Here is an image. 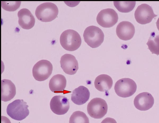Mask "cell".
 Returning a JSON list of instances; mask_svg holds the SVG:
<instances>
[{
	"label": "cell",
	"instance_id": "obj_4",
	"mask_svg": "<svg viewBox=\"0 0 159 123\" xmlns=\"http://www.w3.org/2000/svg\"><path fill=\"white\" fill-rule=\"evenodd\" d=\"M85 42L90 47L96 48L100 46L103 41L104 34L99 27L92 25L88 27L83 34Z\"/></svg>",
	"mask_w": 159,
	"mask_h": 123
},
{
	"label": "cell",
	"instance_id": "obj_14",
	"mask_svg": "<svg viewBox=\"0 0 159 123\" xmlns=\"http://www.w3.org/2000/svg\"><path fill=\"white\" fill-rule=\"evenodd\" d=\"M18 23L24 29L29 30L34 25L35 18L31 12L27 9L24 8L20 10L17 13Z\"/></svg>",
	"mask_w": 159,
	"mask_h": 123
},
{
	"label": "cell",
	"instance_id": "obj_22",
	"mask_svg": "<svg viewBox=\"0 0 159 123\" xmlns=\"http://www.w3.org/2000/svg\"><path fill=\"white\" fill-rule=\"evenodd\" d=\"M2 7L10 11H14L20 7L21 1H1Z\"/></svg>",
	"mask_w": 159,
	"mask_h": 123
},
{
	"label": "cell",
	"instance_id": "obj_16",
	"mask_svg": "<svg viewBox=\"0 0 159 123\" xmlns=\"http://www.w3.org/2000/svg\"><path fill=\"white\" fill-rule=\"evenodd\" d=\"M1 100L4 102L10 101L16 94V88L14 84L10 80H1Z\"/></svg>",
	"mask_w": 159,
	"mask_h": 123
},
{
	"label": "cell",
	"instance_id": "obj_8",
	"mask_svg": "<svg viewBox=\"0 0 159 123\" xmlns=\"http://www.w3.org/2000/svg\"><path fill=\"white\" fill-rule=\"evenodd\" d=\"M117 13L113 9L107 8L101 11L98 14L96 20L98 24L104 28H110L117 22Z\"/></svg>",
	"mask_w": 159,
	"mask_h": 123
},
{
	"label": "cell",
	"instance_id": "obj_17",
	"mask_svg": "<svg viewBox=\"0 0 159 123\" xmlns=\"http://www.w3.org/2000/svg\"><path fill=\"white\" fill-rule=\"evenodd\" d=\"M66 84L65 77L62 75L58 74L54 75L51 79L49 85L50 90L52 92L58 93L64 91Z\"/></svg>",
	"mask_w": 159,
	"mask_h": 123
},
{
	"label": "cell",
	"instance_id": "obj_11",
	"mask_svg": "<svg viewBox=\"0 0 159 123\" xmlns=\"http://www.w3.org/2000/svg\"><path fill=\"white\" fill-rule=\"evenodd\" d=\"M61 66L66 74L73 75L78 69V63L75 57L70 54H66L61 56L60 61Z\"/></svg>",
	"mask_w": 159,
	"mask_h": 123
},
{
	"label": "cell",
	"instance_id": "obj_20",
	"mask_svg": "<svg viewBox=\"0 0 159 123\" xmlns=\"http://www.w3.org/2000/svg\"><path fill=\"white\" fill-rule=\"evenodd\" d=\"M146 44L152 54L159 55V35L155 36L154 33H152Z\"/></svg>",
	"mask_w": 159,
	"mask_h": 123
},
{
	"label": "cell",
	"instance_id": "obj_21",
	"mask_svg": "<svg viewBox=\"0 0 159 123\" xmlns=\"http://www.w3.org/2000/svg\"><path fill=\"white\" fill-rule=\"evenodd\" d=\"M69 123H89L88 117L84 112L80 111L74 112L70 116Z\"/></svg>",
	"mask_w": 159,
	"mask_h": 123
},
{
	"label": "cell",
	"instance_id": "obj_18",
	"mask_svg": "<svg viewBox=\"0 0 159 123\" xmlns=\"http://www.w3.org/2000/svg\"><path fill=\"white\" fill-rule=\"evenodd\" d=\"M94 84L95 88L101 92H107L111 88L113 80L111 78L106 74H102L95 79Z\"/></svg>",
	"mask_w": 159,
	"mask_h": 123
},
{
	"label": "cell",
	"instance_id": "obj_6",
	"mask_svg": "<svg viewBox=\"0 0 159 123\" xmlns=\"http://www.w3.org/2000/svg\"><path fill=\"white\" fill-rule=\"evenodd\" d=\"M108 109L107 104L103 99L96 98L92 99L88 103L87 111L92 118L100 119L106 114Z\"/></svg>",
	"mask_w": 159,
	"mask_h": 123
},
{
	"label": "cell",
	"instance_id": "obj_12",
	"mask_svg": "<svg viewBox=\"0 0 159 123\" xmlns=\"http://www.w3.org/2000/svg\"><path fill=\"white\" fill-rule=\"evenodd\" d=\"M134 103L137 109L142 111H147L153 106L154 99L150 93L143 92L139 93L135 97Z\"/></svg>",
	"mask_w": 159,
	"mask_h": 123
},
{
	"label": "cell",
	"instance_id": "obj_7",
	"mask_svg": "<svg viewBox=\"0 0 159 123\" xmlns=\"http://www.w3.org/2000/svg\"><path fill=\"white\" fill-rule=\"evenodd\" d=\"M52 65L46 60H42L37 62L32 69L33 75L35 79L41 81L47 79L52 71Z\"/></svg>",
	"mask_w": 159,
	"mask_h": 123
},
{
	"label": "cell",
	"instance_id": "obj_1",
	"mask_svg": "<svg viewBox=\"0 0 159 123\" xmlns=\"http://www.w3.org/2000/svg\"><path fill=\"white\" fill-rule=\"evenodd\" d=\"M60 43L65 50L73 51L78 49L81 43L80 35L76 31L71 29L66 30L61 34Z\"/></svg>",
	"mask_w": 159,
	"mask_h": 123
},
{
	"label": "cell",
	"instance_id": "obj_23",
	"mask_svg": "<svg viewBox=\"0 0 159 123\" xmlns=\"http://www.w3.org/2000/svg\"><path fill=\"white\" fill-rule=\"evenodd\" d=\"M101 123H117L113 118L111 117H107L101 122Z\"/></svg>",
	"mask_w": 159,
	"mask_h": 123
},
{
	"label": "cell",
	"instance_id": "obj_13",
	"mask_svg": "<svg viewBox=\"0 0 159 123\" xmlns=\"http://www.w3.org/2000/svg\"><path fill=\"white\" fill-rule=\"evenodd\" d=\"M116 34L119 39L128 40L133 37L135 32L134 25L131 22L123 21L120 22L116 28Z\"/></svg>",
	"mask_w": 159,
	"mask_h": 123
},
{
	"label": "cell",
	"instance_id": "obj_24",
	"mask_svg": "<svg viewBox=\"0 0 159 123\" xmlns=\"http://www.w3.org/2000/svg\"><path fill=\"white\" fill-rule=\"evenodd\" d=\"M1 123H11L9 119L6 116H1Z\"/></svg>",
	"mask_w": 159,
	"mask_h": 123
},
{
	"label": "cell",
	"instance_id": "obj_15",
	"mask_svg": "<svg viewBox=\"0 0 159 123\" xmlns=\"http://www.w3.org/2000/svg\"><path fill=\"white\" fill-rule=\"evenodd\" d=\"M90 95L88 89L83 86H80L74 90L71 95V100L75 104L81 105L89 99Z\"/></svg>",
	"mask_w": 159,
	"mask_h": 123
},
{
	"label": "cell",
	"instance_id": "obj_3",
	"mask_svg": "<svg viewBox=\"0 0 159 123\" xmlns=\"http://www.w3.org/2000/svg\"><path fill=\"white\" fill-rule=\"evenodd\" d=\"M58 13L57 6L51 2L43 3L36 8L35 14L39 20L43 22H50L55 19Z\"/></svg>",
	"mask_w": 159,
	"mask_h": 123
},
{
	"label": "cell",
	"instance_id": "obj_5",
	"mask_svg": "<svg viewBox=\"0 0 159 123\" xmlns=\"http://www.w3.org/2000/svg\"><path fill=\"white\" fill-rule=\"evenodd\" d=\"M137 86L136 83L129 78H123L118 80L114 86L115 92L119 96L127 98L135 92Z\"/></svg>",
	"mask_w": 159,
	"mask_h": 123
},
{
	"label": "cell",
	"instance_id": "obj_19",
	"mask_svg": "<svg viewBox=\"0 0 159 123\" xmlns=\"http://www.w3.org/2000/svg\"><path fill=\"white\" fill-rule=\"evenodd\" d=\"M114 4L119 11L127 13L132 11L135 7V1H114Z\"/></svg>",
	"mask_w": 159,
	"mask_h": 123
},
{
	"label": "cell",
	"instance_id": "obj_10",
	"mask_svg": "<svg viewBox=\"0 0 159 123\" xmlns=\"http://www.w3.org/2000/svg\"><path fill=\"white\" fill-rule=\"evenodd\" d=\"M50 107L52 111L58 115L66 114L70 108L69 99L66 97L61 95H56L51 99Z\"/></svg>",
	"mask_w": 159,
	"mask_h": 123
},
{
	"label": "cell",
	"instance_id": "obj_9",
	"mask_svg": "<svg viewBox=\"0 0 159 123\" xmlns=\"http://www.w3.org/2000/svg\"><path fill=\"white\" fill-rule=\"evenodd\" d=\"M157 16L154 13L152 7L146 4H142L138 6L134 12L136 21L142 25L150 23Z\"/></svg>",
	"mask_w": 159,
	"mask_h": 123
},
{
	"label": "cell",
	"instance_id": "obj_25",
	"mask_svg": "<svg viewBox=\"0 0 159 123\" xmlns=\"http://www.w3.org/2000/svg\"><path fill=\"white\" fill-rule=\"evenodd\" d=\"M156 25L157 26V28L158 30H159V17L158 18L156 23Z\"/></svg>",
	"mask_w": 159,
	"mask_h": 123
},
{
	"label": "cell",
	"instance_id": "obj_2",
	"mask_svg": "<svg viewBox=\"0 0 159 123\" xmlns=\"http://www.w3.org/2000/svg\"><path fill=\"white\" fill-rule=\"evenodd\" d=\"M28 106L22 99H16L9 103L7 106V112L11 118L17 121L25 119L29 114Z\"/></svg>",
	"mask_w": 159,
	"mask_h": 123
}]
</instances>
